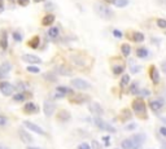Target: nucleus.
Returning a JSON list of instances; mask_svg holds the SVG:
<instances>
[{
	"mask_svg": "<svg viewBox=\"0 0 166 149\" xmlns=\"http://www.w3.org/2000/svg\"><path fill=\"white\" fill-rule=\"evenodd\" d=\"M93 9H95V12L97 13V16L104 18V19H112L113 16H114V13H113V11L109 6L104 5L101 3H96V4L93 5Z\"/></svg>",
	"mask_w": 166,
	"mask_h": 149,
	"instance_id": "1",
	"label": "nucleus"
},
{
	"mask_svg": "<svg viewBox=\"0 0 166 149\" xmlns=\"http://www.w3.org/2000/svg\"><path fill=\"white\" fill-rule=\"evenodd\" d=\"M132 109L138 115H145V112H147V106H145V102L143 101L142 99H136L134 102H132Z\"/></svg>",
	"mask_w": 166,
	"mask_h": 149,
	"instance_id": "2",
	"label": "nucleus"
},
{
	"mask_svg": "<svg viewBox=\"0 0 166 149\" xmlns=\"http://www.w3.org/2000/svg\"><path fill=\"white\" fill-rule=\"evenodd\" d=\"M93 122H95V125L100 130H104V131H108V132H116V128L113 127L112 125H109L108 122H104L99 117H95V118H93Z\"/></svg>",
	"mask_w": 166,
	"mask_h": 149,
	"instance_id": "3",
	"label": "nucleus"
},
{
	"mask_svg": "<svg viewBox=\"0 0 166 149\" xmlns=\"http://www.w3.org/2000/svg\"><path fill=\"white\" fill-rule=\"evenodd\" d=\"M71 86L74 87V88H77V90H88L91 88V84L87 82V80H84V79H80V78H75V79H73L71 80Z\"/></svg>",
	"mask_w": 166,
	"mask_h": 149,
	"instance_id": "4",
	"label": "nucleus"
},
{
	"mask_svg": "<svg viewBox=\"0 0 166 149\" xmlns=\"http://www.w3.org/2000/svg\"><path fill=\"white\" fill-rule=\"evenodd\" d=\"M55 109H56V105L52 101H50V100H45L43 104V112L45 117H52V114L55 113Z\"/></svg>",
	"mask_w": 166,
	"mask_h": 149,
	"instance_id": "5",
	"label": "nucleus"
},
{
	"mask_svg": "<svg viewBox=\"0 0 166 149\" xmlns=\"http://www.w3.org/2000/svg\"><path fill=\"white\" fill-rule=\"evenodd\" d=\"M0 91L4 96H11L14 91V86H12L8 82H0Z\"/></svg>",
	"mask_w": 166,
	"mask_h": 149,
	"instance_id": "6",
	"label": "nucleus"
},
{
	"mask_svg": "<svg viewBox=\"0 0 166 149\" xmlns=\"http://www.w3.org/2000/svg\"><path fill=\"white\" fill-rule=\"evenodd\" d=\"M24 125H25V127H26V128H29L30 131L35 132V134H39V135H45L44 130L42 128V127H39L38 125H35V123L29 122V121H25V122H24Z\"/></svg>",
	"mask_w": 166,
	"mask_h": 149,
	"instance_id": "7",
	"label": "nucleus"
},
{
	"mask_svg": "<svg viewBox=\"0 0 166 149\" xmlns=\"http://www.w3.org/2000/svg\"><path fill=\"white\" fill-rule=\"evenodd\" d=\"M73 91H71L70 88H68V87L65 86H58L56 88V92H55L53 97L55 99H61V97H64L65 95H68V93H71Z\"/></svg>",
	"mask_w": 166,
	"mask_h": 149,
	"instance_id": "8",
	"label": "nucleus"
},
{
	"mask_svg": "<svg viewBox=\"0 0 166 149\" xmlns=\"http://www.w3.org/2000/svg\"><path fill=\"white\" fill-rule=\"evenodd\" d=\"M149 77H151V80L153 82V84H158V82H160V73H158L157 67L155 65H152L149 67Z\"/></svg>",
	"mask_w": 166,
	"mask_h": 149,
	"instance_id": "9",
	"label": "nucleus"
},
{
	"mask_svg": "<svg viewBox=\"0 0 166 149\" xmlns=\"http://www.w3.org/2000/svg\"><path fill=\"white\" fill-rule=\"evenodd\" d=\"M88 108H90V110H91V112H92L93 114H96V115H101L103 113H104L103 106L100 105L99 102H95V101H93V102H91Z\"/></svg>",
	"mask_w": 166,
	"mask_h": 149,
	"instance_id": "10",
	"label": "nucleus"
},
{
	"mask_svg": "<svg viewBox=\"0 0 166 149\" xmlns=\"http://www.w3.org/2000/svg\"><path fill=\"white\" fill-rule=\"evenodd\" d=\"M138 147H140V145H139L138 143H135L131 138H130V139H126V140L122 141V148H123V149H136Z\"/></svg>",
	"mask_w": 166,
	"mask_h": 149,
	"instance_id": "11",
	"label": "nucleus"
},
{
	"mask_svg": "<svg viewBox=\"0 0 166 149\" xmlns=\"http://www.w3.org/2000/svg\"><path fill=\"white\" fill-rule=\"evenodd\" d=\"M22 60L25 62H29V64H40L42 60L39 58L38 56H34V54H24L22 56Z\"/></svg>",
	"mask_w": 166,
	"mask_h": 149,
	"instance_id": "12",
	"label": "nucleus"
},
{
	"mask_svg": "<svg viewBox=\"0 0 166 149\" xmlns=\"http://www.w3.org/2000/svg\"><path fill=\"white\" fill-rule=\"evenodd\" d=\"M18 135H19L21 140L24 141L25 144H31V143H32V138H31V135L29 134V132H26L25 130H19V131H18Z\"/></svg>",
	"mask_w": 166,
	"mask_h": 149,
	"instance_id": "13",
	"label": "nucleus"
},
{
	"mask_svg": "<svg viewBox=\"0 0 166 149\" xmlns=\"http://www.w3.org/2000/svg\"><path fill=\"white\" fill-rule=\"evenodd\" d=\"M11 69H12V65L9 62H4L0 65V78H5L9 71H11Z\"/></svg>",
	"mask_w": 166,
	"mask_h": 149,
	"instance_id": "14",
	"label": "nucleus"
},
{
	"mask_svg": "<svg viewBox=\"0 0 166 149\" xmlns=\"http://www.w3.org/2000/svg\"><path fill=\"white\" fill-rule=\"evenodd\" d=\"M24 112L26 114H31V113H37L38 112V106L34 102H27L24 106Z\"/></svg>",
	"mask_w": 166,
	"mask_h": 149,
	"instance_id": "15",
	"label": "nucleus"
},
{
	"mask_svg": "<svg viewBox=\"0 0 166 149\" xmlns=\"http://www.w3.org/2000/svg\"><path fill=\"white\" fill-rule=\"evenodd\" d=\"M71 62H73L74 65H77V66H79V67H86L87 66V64L84 62L82 56H71Z\"/></svg>",
	"mask_w": 166,
	"mask_h": 149,
	"instance_id": "16",
	"label": "nucleus"
},
{
	"mask_svg": "<svg viewBox=\"0 0 166 149\" xmlns=\"http://www.w3.org/2000/svg\"><path fill=\"white\" fill-rule=\"evenodd\" d=\"M57 119L58 121H63V122H68L70 119V113L68 110H61L57 114Z\"/></svg>",
	"mask_w": 166,
	"mask_h": 149,
	"instance_id": "17",
	"label": "nucleus"
},
{
	"mask_svg": "<svg viewBox=\"0 0 166 149\" xmlns=\"http://www.w3.org/2000/svg\"><path fill=\"white\" fill-rule=\"evenodd\" d=\"M162 105H164V102H162L161 100H153V101L149 102V106H151V109L153 110V112H158V110H161Z\"/></svg>",
	"mask_w": 166,
	"mask_h": 149,
	"instance_id": "18",
	"label": "nucleus"
},
{
	"mask_svg": "<svg viewBox=\"0 0 166 149\" xmlns=\"http://www.w3.org/2000/svg\"><path fill=\"white\" fill-rule=\"evenodd\" d=\"M55 71H56L57 74H61V75H66V77L73 75V71L69 70V69H66V67H64V66H57Z\"/></svg>",
	"mask_w": 166,
	"mask_h": 149,
	"instance_id": "19",
	"label": "nucleus"
},
{
	"mask_svg": "<svg viewBox=\"0 0 166 149\" xmlns=\"http://www.w3.org/2000/svg\"><path fill=\"white\" fill-rule=\"evenodd\" d=\"M53 22H55V16L53 14H47L43 17V19H42V25L43 26H51Z\"/></svg>",
	"mask_w": 166,
	"mask_h": 149,
	"instance_id": "20",
	"label": "nucleus"
},
{
	"mask_svg": "<svg viewBox=\"0 0 166 149\" xmlns=\"http://www.w3.org/2000/svg\"><path fill=\"white\" fill-rule=\"evenodd\" d=\"M0 47H1V49H6V48H8V35H6L5 31H3V34H1V39H0Z\"/></svg>",
	"mask_w": 166,
	"mask_h": 149,
	"instance_id": "21",
	"label": "nucleus"
},
{
	"mask_svg": "<svg viewBox=\"0 0 166 149\" xmlns=\"http://www.w3.org/2000/svg\"><path fill=\"white\" fill-rule=\"evenodd\" d=\"M131 39L134 42H143V40H144V34L140 32V31H135V32H132Z\"/></svg>",
	"mask_w": 166,
	"mask_h": 149,
	"instance_id": "22",
	"label": "nucleus"
},
{
	"mask_svg": "<svg viewBox=\"0 0 166 149\" xmlns=\"http://www.w3.org/2000/svg\"><path fill=\"white\" fill-rule=\"evenodd\" d=\"M58 32H60V29L55 26V27H52L48 30V37H50L51 39H55V38L58 37Z\"/></svg>",
	"mask_w": 166,
	"mask_h": 149,
	"instance_id": "23",
	"label": "nucleus"
},
{
	"mask_svg": "<svg viewBox=\"0 0 166 149\" xmlns=\"http://www.w3.org/2000/svg\"><path fill=\"white\" fill-rule=\"evenodd\" d=\"M121 51H122V54H123V56L127 57L129 54L131 53V47H130V44L125 43V44H122V45H121Z\"/></svg>",
	"mask_w": 166,
	"mask_h": 149,
	"instance_id": "24",
	"label": "nucleus"
},
{
	"mask_svg": "<svg viewBox=\"0 0 166 149\" xmlns=\"http://www.w3.org/2000/svg\"><path fill=\"white\" fill-rule=\"evenodd\" d=\"M39 42H40V38H39V37H34L30 42H29V45H30L31 48H34V49H37V48L39 47Z\"/></svg>",
	"mask_w": 166,
	"mask_h": 149,
	"instance_id": "25",
	"label": "nucleus"
},
{
	"mask_svg": "<svg viewBox=\"0 0 166 149\" xmlns=\"http://www.w3.org/2000/svg\"><path fill=\"white\" fill-rule=\"evenodd\" d=\"M136 54H138V57L144 58V57L148 56V49H147V48H144V47L138 48V51H136Z\"/></svg>",
	"mask_w": 166,
	"mask_h": 149,
	"instance_id": "26",
	"label": "nucleus"
},
{
	"mask_svg": "<svg viewBox=\"0 0 166 149\" xmlns=\"http://www.w3.org/2000/svg\"><path fill=\"white\" fill-rule=\"evenodd\" d=\"M123 70H125V66H123V65H116V66H113V74H114V75L122 74Z\"/></svg>",
	"mask_w": 166,
	"mask_h": 149,
	"instance_id": "27",
	"label": "nucleus"
},
{
	"mask_svg": "<svg viewBox=\"0 0 166 149\" xmlns=\"http://www.w3.org/2000/svg\"><path fill=\"white\" fill-rule=\"evenodd\" d=\"M43 78H44L45 80H47V82H56V80H57L56 75H55V74H52V73H47V74H44Z\"/></svg>",
	"mask_w": 166,
	"mask_h": 149,
	"instance_id": "28",
	"label": "nucleus"
},
{
	"mask_svg": "<svg viewBox=\"0 0 166 149\" xmlns=\"http://www.w3.org/2000/svg\"><path fill=\"white\" fill-rule=\"evenodd\" d=\"M131 139H132V140H134L135 143H138V144H139V145H140V144H142V143H143V141H144V139H145V136H144V135H134V136H132V138H131Z\"/></svg>",
	"mask_w": 166,
	"mask_h": 149,
	"instance_id": "29",
	"label": "nucleus"
},
{
	"mask_svg": "<svg viewBox=\"0 0 166 149\" xmlns=\"http://www.w3.org/2000/svg\"><path fill=\"white\" fill-rule=\"evenodd\" d=\"M129 83H130V75L125 74V75L122 77V79H121V86H122V87H125V86H127Z\"/></svg>",
	"mask_w": 166,
	"mask_h": 149,
	"instance_id": "30",
	"label": "nucleus"
},
{
	"mask_svg": "<svg viewBox=\"0 0 166 149\" xmlns=\"http://www.w3.org/2000/svg\"><path fill=\"white\" fill-rule=\"evenodd\" d=\"M114 4L118 6V8H123V6H126L129 4V0H116Z\"/></svg>",
	"mask_w": 166,
	"mask_h": 149,
	"instance_id": "31",
	"label": "nucleus"
},
{
	"mask_svg": "<svg viewBox=\"0 0 166 149\" xmlns=\"http://www.w3.org/2000/svg\"><path fill=\"white\" fill-rule=\"evenodd\" d=\"M26 99V97H25V95H24V93H21V92H19V93H17V95H14V96H13V100H14V101H24V100Z\"/></svg>",
	"mask_w": 166,
	"mask_h": 149,
	"instance_id": "32",
	"label": "nucleus"
},
{
	"mask_svg": "<svg viewBox=\"0 0 166 149\" xmlns=\"http://www.w3.org/2000/svg\"><path fill=\"white\" fill-rule=\"evenodd\" d=\"M157 26L161 29H166V19L164 18H158L157 19Z\"/></svg>",
	"mask_w": 166,
	"mask_h": 149,
	"instance_id": "33",
	"label": "nucleus"
},
{
	"mask_svg": "<svg viewBox=\"0 0 166 149\" xmlns=\"http://www.w3.org/2000/svg\"><path fill=\"white\" fill-rule=\"evenodd\" d=\"M27 71H29V73L38 74V73H39V67H37V66H29V67H27Z\"/></svg>",
	"mask_w": 166,
	"mask_h": 149,
	"instance_id": "34",
	"label": "nucleus"
},
{
	"mask_svg": "<svg viewBox=\"0 0 166 149\" xmlns=\"http://www.w3.org/2000/svg\"><path fill=\"white\" fill-rule=\"evenodd\" d=\"M13 38H14V40H16V42L22 40V35L19 34V32H17V31H14V32H13Z\"/></svg>",
	"mask_w": 166,
	"mask_h": 149,
	"instance_id": "35",
	"label": "nucleus"
},
{
	"mask_svg": "<svg viewBox=\"0 0 166 149\" xmlns=\"http://www.w3.org/2000/svg\"><path fill=\"white\" fill-rule=\"evenodd\" d=\"M130 91H131V93H139V91L140 90H138V84H132L131 86V88H130Z\"/></svg>",
	"mask_w": 166,
	"mask_h": 149,
	"instance_id": "36",
	"label": "nucleus"
},
{
	"mask_svg": "<svg viewBox=\"0 0 166 149\" xmlns=\"http://www.w3.org/2000/svg\"><path fill=\"white\" fill-rule=\"evenodd\" d=\"M17 3L21 6H26V5H29V3H30V0H17Z\"/></svg>",
	"mask_w": 166,
	"mask_h": 149,
	"instance_id": "37",
	"label": "nucleus"
},
{
	"mask_svg": "<svg viewBox=\"0 0 166 149\" xmlns=\"http://www.w3.org/2000/svg\"><path fill=\"white\" fill-rule=\"evenodd\" d=\"M6 122H8V119H6L4 115H0V126H5Z\"/></svg>",
	"mask_w": 166,
	"mask_h": 149,
	"instance_id": "38",
	"label": "nucleus"
},
{
	"mask_svg": "<svg viewBox=\"0 0 166 149\" xmlns=\"http://www.w3.org/2000/svg\"><path fill=\"white\" fill-rule=\"evenodd\" d=\"M16 87H17V90L19 91V92H21V91H24V90L26 88V86H25L24 83H18V84H17V86H16Z\"/></svg>",
	"mask_w": 166,
	"mask_h": 149,
	"instance_id": "39",
	"label": "nucleus"
},
{
	"mask_svg": "<svg viewBox=\"0 0 166 149\" xmlns=\"http://www.w3.org/2000/svg\"><path fill=\"white\" fill-rule=\"evenodd\" d=\"M78 149H90V145L87 143H82V144L78 147Z\"/></svg>",
	"mask_w": 166,
	"mask_h": 149,
	"instance_id": "40",
	"label": "nucleus"
},
{
	"mask_svg": "<svg viewBox=\"0 0 166 149\" xmlns=\"http://www.w3.org/2000/svg\"><path fill=\"white\" fill-rule=\"evenodd\" d=\"M53 4H52V3H47V4H45V9H47V11H53Z\"/></svg>",
	"mask_w": 166,
	"mask_h": 149,
	"instance_id": "41",
	"label": "nucleus"
},
{
	"mask_svg": "<svg viewBox=\"0 0 166 149\" xmlns=\"http://www.w3.org/2000/svg\"><path fill=\"white\" fill-rule=\"evenodd\" d=\"M113 35H114L116 38H121L122 37V32L118 31V30H114V31H113Z\"/></svg>",
	"mask_w": 166,
	"mask_h": 149,
	"instance_id": "42",
	"label": "nucleus"
},
{
	"mask_svg": "<svg viewBox=\"0 0 166 149\" xmlns=\"http://www.w3.org/2000/svg\"><path fill=\"white\" fill-rule=\"evenodd\" d=\"M161 70H162V73L166 74V61H164V62L161 64Z\"/></svg>",
	"mask_w": 166,
	"mask_h": 149,
	"instance_id": "43",
	"label": "nucleus"
},
{
	"mask_svg": "<svg viewBox=\"0 0 166 149\" xmlns=\"http://www.w3.org/2000/svg\"><path fill=\"white\" fill-rule=\"evenodd\" d=\"M160 132H161L162 136H166V127H161L160 128Z\"/></svg>",
	"mask_w": 166,
	"mask_h": 149,
	"instance_id": "44",
	"label": "nucleus"
},
{
	"mask_svg": "<svg viewBox=\"0 0 166 149\" xmlns=\"http://www.w3.org/2000/svg\"><path fill=\"white\" fill-rule=\"evenodd\" d=\"M82 99H84V97H82V96H78V101H77V102H82V101H80V100H82ZM75 100H77V99H74V97H71V101H75Z\"/></svg>",
	"mask_w": 166,
	"mask_h": 149,
	"instance_id": "45",
	"label": "nucleus"
},
{
	"mask_svg": "<svg viewBox=\"0 0 166 149\" xmlns=\"http://www.w3.org/2000/svg\"><path fill=\"white\" fill-rule=\"evenodd\" d=\"M0 149H11V148L6 147V145H4L3 143H0Z\"/></svg>",
	"mask_w": 166,
	"mask_h": 149,
	"instance_id": "46",
	"label": "nucleus"
},
{
	"mask_svg": "<svg viewBox=\"0 0 166 149\" xmlns=\"http://www.w3.org/2000/svg\"><path fill=\"white\" fill-rule=\"evenodd\" d=\"M157 1L160 3L161 5H165V6H166V0H157Z\"/></svg>",
	"mask_w": 166,
	"mask_h": 149,
	"instance_id": "47",
	"label": "nucleus"
},
{
	"mask_svg": "<svg viewBox=\"0 0 166 149\" xmlns=\"http://www.w3.org/2000/svg\"><path fill=\"white\" fill-rule=\"evenodd\" d=\"M106 3H109V4H114L116 3V0H105Z\"/></svg>",
	"mask_w": 166,
	"mask_h": 149,
	"instance_id": "48",
	"label": "nucleus"
},
{
	"mask_svg": "<svg viewBox=\"0 0 166 149\" xmlns=\"http://www.w3.org/2000/svg\"><path fill=\"white\" fill-rule=\"evenodd\" d=\"M3 8H4V6H3V0H0V12L3 11Z\"/></svg>",
	"mask_w": 166,
	"mask_h": 149,
	"instance_id": "49",
	"label": "nucleus"
},
{
	"mask_svg": "<svg viewBox=\"0 0 166 149\" xmlns=\"http://www.w3.org/2000/svg\"><path fill=\"white\" fill-rule=\"evenodd\" d=\"M27 149H40V148H34V147H29Z\"/></svg>",
	"mask_w": 166,
	"mask_h": 149,
	"instance_id": "50",
	"label": "nucleus"
},
{
	"mask_svg": "<svg viewBox=\"0 0 166 149\" xmlns=\"http://www.w3.org/2000/svg\"><path fill=\"white\" fill-rule=\"evenodd\" d=\"M35 3H40V1H43V0H34Z\"/></svg>",
	"mask_w": 166,
	"mask_h": 149,
	"instance_id": "51",
	"label": "nucleus"
},
{
	"mask_svg": "<svg viewBox=\"0 0 166 149\" xmlns=\"http://www.w3.org/2000/svg\"><path fill=\"white\" fill-rule=\"evenodd\" d=\"M164 121H165V122H166V118H165V119H164Z\"/></svg>",
	"mask_w": 166,
	"mask_h": 149,
	"instance_id": "52",
	"label": "nucleus"
},
{
	"mask_svg": "<svg viewBox=\"0 0 166 149\" xmlns=\"http://www.w3.org/2000/svg\"><path fill=\"white\" fill-rule=\"evenodd\" d=\"M9 1H13V0H9Z\"/></svg>",
	"mask_w": 166,
	"mask_h": 149,
	"instance_id": "53",
	"label": "nucleus"
}]
</instances>
